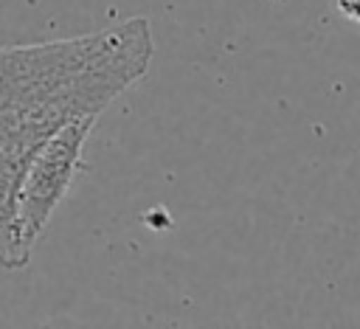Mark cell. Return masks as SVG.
<instances>
[{
    "label": "cell",
    "instance_id": "6da1fadb",
    "mask_svg": "<svg viewBox=\"0 0 360 329\" xmlns=\"http://www.w3.org/2000/svg\"><path fill=\"white\" fill-rule=\"evenodd\" d=\"M146 17L101 31L0 48V267L20 270L31 250L20 236L17 194L37 149L68 121L98 115L152 62Z\"/></svg>",
    "mask_w": 360,
    "mask_h": 329
},
{
    "label": "cell",
    "instance_id": "7a4b0ae2",
    "mask_svg": "<svg viewBox=\"0 0 360 329\" xmlns=\"http://www.w3.org/2000/svg\"><path fill=\"white\" fill-rule=\"evenodd\" d=\"M96 121L98 115H79L68 121L31 157L17 194V222L28 250H34L37 236L70 191L76 174L82 172V152Z\"/></svg>",
    "mask_w": 360,
    "mask_h": 329
}]
</instances>
